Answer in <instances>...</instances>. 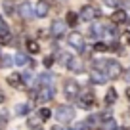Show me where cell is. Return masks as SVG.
<instances>
[{
  "label": "cell",
  "instance_id": "20",
  "mask_svg": "<svg viewBox=\"0 0 130 130\" xmlns=\"http://www.w3.org/2000/svg\"><path fill=\"white\" fill-rule=\"evenodd\" d=\"M103 130H117V122H115V119H105L103 121Z\"/></svg>",
  "mask_w": 130,
  "mask_h": 130
},
{
  "label": "cell",
  "instance_id": "33",
  "mask_svg": "<svg viewBox=\"0 0 130 130\" xmlns=\"http://www.w3.org/2000/svg\"><path fill=\"white\" fill-rule=\"evenodd\" d=\"M31 77H32V75H31V71H27V73L23 75V80H29V78H31Z\"/></svg>",
  "mask_w": 130,
  "mask_h": 130
},
{
  "label": "cell",
  "instance_id": "15",
  "mask_svg": "<svg viewBox=\"0 0 130 130\" xmlns=\"http://www.w3.org/2000/svg\"><path fill=\"white\" fill-rule=\"evenodd\" d=\"M42 122H44V121H42V117H40V115H35V117H29L27 124H29V128H32V130H38Z\"/></svg>",
  "mask_w": 130,
  "mask_h": 130
},
{
  "label": "cell",
  "instance_id": "3",
  "mask_svg": "<svg viewBox=\"0 0 130 130\" xmlns=\"http://www.w3.org/2000/svg\"><path fill=\"white\" fill-rule=\"evenodd\" d=\"M78 92H80V86H78V82H75V80H65L63 94L69 98V100H75V98L78 96Z\"/></svg>",
  "mask_w": 130,
  "mask_h": 130
},
{
  "label": "cell",
  "instance_id": "7",
  "mask_svg": "<svg viewBox=\"0 0 130 130\" xmlns=\"http://www.w3.org/2000/svg\"><path fill=\"white\" fill-rule=\"evenodd\" d=\"M67 27H69V25L65 23V21H54L52 27H50V31H52V35L56 38H61L65 35V31H67Z\"/></svg>",
  "mask_w": 130,
  "mask_h": 130
},
{
  "label": "cell",
  "instance_id": "32",
  "mask_svg": "<svg viewBox=\"0 0 130 130\" xmlns=\"http://www.w3.org/2000/svg\"><path fill=\"white\" fill-rule=\"evenodd\" d=\"M2 31H6V23H4V19H2V15H0V32Z\"/></svg>",
  "mask_w": 130,
  "mask_h": 130
},
{
  "label": "cell",
  "instance_id": "12",
  "mask_svg": "<svg viewBox=\"0 0 130 130\" xmlns=\"http://www.w3.org/2000/svg\"><path fill=\"white\" fill-rule=\"evenodd\" d=\"M126 19H128V15H126L124 10H115V12L111 13V21H113V23H117V25L124 23Z\"/></svg>",
  "mask_w": 130,
  "mask_h": 130
},
{
  "label": "cell",
  "instance_id": "5",
  "mask_svg": "<svg viewBox=\"0 0 130 130\" xmlns=\"http://www.w3.org/2000/svg\"><path fill=\"white\" fill-rule=\"evenodd\" d=\"M107 78H109V77H107V73H105V71H102V69H98V67L90 71V80H92L94 84H105Z\"/></svg>",
  "mask_w": 130,
  "mask_h": 130
},
{
  "label": "cell",
  "instance_id": "31",
  "mask_svg": "<svg viewBox=\"0 0 130 130\" xmlns=\"http://www.w3.org/2000/svg\"><path fill=\"white\" fill-rule=\"evenodd\" d=\"M122 38H124V40H126V44L130 46V31H128V32H124V35H122Z\"/></svg>",
  "mask_w": 130,
  "mask_h": 130
},
{
  "label": "cell",
  "instance_id": "36",
  "mask_svg": "<svg viewBox=\"0 0 130 130\" xmlns=\"http://www.w3.org/2000/svg\"><path fill=\"white\" fill-rule=\"evenodd\" d=\"M52 130H63V128H61V126H54Z\"/></svg>",
  "mask_w": 130,
  "mask_h": 130
},
{
  "label": "cell",
  "instance_id": "9",
  "mask_svg": "<svg viewBox=\"0 0 130 130\" xmlns=\"http://www.w3.org/2000/svg\"><path fill=\"white\" fill-rule=\"evenodd\" d=\"M19 13H21V17H25V19H29V17H32V15H37L31 2H23V4L19 6Z\"/></svg>",
  "mask_w": 130,
  "mask_h": 130
},
{
  "label": "cell",
  "instance_id": "30",
  "mask_svg": "<svg viewBox=\"0 0 130 130\" xmlns=\"http://www.w3.org/2000/svg\"><path fill=\"white\" fill-rule=\"evenodd\" d=\"M107 6H111V8H115V6H119V0H103Z\"/></svg>",
  "mask_w": 130,
  "mask_h": 130
},
{
  "label": "cell",
  "instance_id": "38",
  "mask_svg": "<svg viewBox=\"0 0 130 130\" xmlns=\"http://www.w3.org/2000/svg\"><path fill=\"white\" fill-rule=\"evenodd\" d=\"M38 130H42V128H38Z\"/></svg>",
  "mask_w": 130,
  "mask_h": 130
},
{
  "label": "cell",
  "instance_id": "21",
  "mask_svg": "<svg viewBox=\"0 0 130 130\" xmlns=\"http://www.w3.org/2000/svg\"><path fill=\"white\" fill-rule=\"evenodd\" d=\"M13 61H15V65H25L29 61V57H27V54H15V57H13Z\"/></svg>",
  "mask_w": 130,
  "mask_h": 130
},
{
  "label": "cell",
  "instance_id": "14",
  "mask_svg": "<svg viewBox=\"0 0 130 130\" xmlns=\"http://www.w3.org/2000/svg\"><path fill=\"white\" fill-rule=\"evenodd\" d=\"M8 84H12V86H15V88H21L23 86V77H21L19 73H12V75H8Z\"/></svg>",
  "mask_w": 130,
  "mask_h": 130
},
{
  "label": "cell",
  "instance_id": "27",
  "mask_svg": "<svg viewBox=\"0 0 130 130\" xmlns=\"http://www.w3.org/2000/svg\"><path fill=\"white\" fill-rule=\"evenodd\" d=\"M52 65H54V56H46L44 57V67H48V69H50Z\"/></svg>",
  "mask_w": 130,
  "mask_h": 130
},
{
  "label": "cell",
  "instance_id": "25",
  "mask_svg": "<svg viewBox=\"0 0 130 130\" xmlns=\"http://www.w3.org/2000/svg\"><path fill=\"white\" fill-rule=\"evenodd\" d=\"M94 50H96V52H107L109 46H107L105 42H96V44H94Z\"/></svg>",
  "mask_w": 130,
  "mask_h": 130
},
{
  "label": "cell",
  "instance_id": "11",
  "mask_svg": "<svg viewBox=\"0 0 130 130\" xmlns=\"http://www.w3.org/2000/svg\"><path fill=\"white\" fill-rule=\"evenodd\" d=\"M50 12V6L48 2H44V0H40L37 6H35V13H37V17H46Z\"/></svg>",
  "mask_w": 130,
  "mask_h": 130
},
{
  "label": "cell",
  "instance_id": "16",
  "mask_svg": "<svg viewBox=\"0 0 130 130\" xmlns=\"http://www.w3.org/2000/svg\"><path fill=\"white\" fill-rule=\"evenodd\" d=\"M115 102H117V92H115V88H109L105 94V103L107 105H113Z\"/></svg>",
  "mask_w": 130,
  "mask_h": 130
},
{
  "label": "cell",
  "instance_id": "13",
  "mask_svg": "<svg viewBox=\"0 0 130 130\" xmlns=\"http://www.w3.org/2000/svg\"><path fill=\"white\" fill-rule=\"evenodd\" d=\"M94 103H96L94 102V96H90V94L88 96H82L80 100H78V107H80V109H92Z\"/></svg>",
  "mask_w": 130,
  "mask_h": 130
},
{
  "label": "cell",
  "instance_id": "4",
  "mask_svg": "<svg viewBox=\"0 0 130 130\" xmlns=\"http://www.w3.org/2000/svg\"><path fill=\"white\" fill-rule=\"evenodd\" d=\"M69 44L73 46L75 50H77V52H82V50H84V37H82L80 32H71L69 35Z\"/></svg>",
  "mask_w": 130,
  "mask_h": 130
},
{
  "label": "cell",
  "instance_id": "8",
  "mask_svg": "<svg viewBox=\"0 0 130 130\" xmlns=\"http://www.w3.org/2000/svg\"><path fill=\"white\" fill-rule=\"evenodd\" d=\"M52 96H54V88L50 84H44L40 90H38V94H37V102H50Z\"/></svg>",
  "mask_w": 130,
  "mask_h": 130
},
{
  "label": "cell",
  "instance_id": "29",
  "mask_svg": "<svg viewBox=\"0 0 130 130\" xmlns=\"http://www.w3.org/2000/svg\"><path fill=\"white\" fill-rule=\"evenodd\" d=\"M98 117H100V115H90V117L86 119V122H88V124H96V122H98Z\"/></svg>",
  "mask_w": 130,
  "mask_h": 130
},
{
  "label": "cell",
  "instance_id": "24",
  "mask_svg": "<svg viewBox=\"0 0 130 130\" xmlns=\"http://www.w3.org/2000/svg\"><path fill=\"white\" fill-rule=\"evenodd\" d=\"M38 115H40V117H42V121H48V119L52 117V111H50L48 107H42V109L38 111Z\"/></svg>",
  "mask_w": 130,
  "mask_h": 130
},
{
  "label": "cell",
  "instance_id": "1",
  "mask_svg": "<svg viewBox=\"0 0 130 130\" xmlns=\"http://www.w3.org/2000/svg\"><path fill=\"white\" fill-rule=\"evenodd\" d=\"M96 67H103V71L107 73L109 78H119L122 75V67L117 59H102L96 61Z\"/></svg>",
  "mask_w": 130,
  "mask_h": 130
},
{
  "label": "cell",
  "instance_id": "34",
  "mask_svg": "<svg viewBox=\"0 0 130 130\" xmlns=\"http://www.w3.org/2000/svg\"><path fill=\"white\" fill-rule=\"evenodd\" d=\"M126 98H128V102H130V86L126 88Z\"/></svg>",
  "mask_w": 130,
  "mask_h": 130
},
{
  "label": "cell",
  "instance_id": "28",
  "mask_svg": "<svg viewBox=\"0 0 130 130\" xmlns=\"http://www.w3.org/2000/svg\"><path fill=\"white\" fill-rule=\"evenodd\" d=\"M4 10H6V13H10V15H12V13L15 12V8H13V6L10 4V2H4Z\"/></svg>",
  "mask_w": 130,
  "mask_h": 130
},
{
  "label": "cell",
  "instance_id": "19",
  "mask_svg": "<svg viewBox=\"0 0 130 130\" xmlns=\"http://www.w3.org/2000/svg\"><path fill=\"white\" fill-rule=\"evenodd\" d=\"M17 115H21V117H25V115H29V111H31V105L29 103H19V105L15 107Z\"/></svg>",
  "mask_w": 130,
  "mask_h": 130
},
{
  "label": "cell",
  "instance_id": "37",
  "mask_svg": "<svg viewBox=\"0 0 130 130\" xmlns=\"http://www.w3.org/2000/svg\"><path fill=\"white\" fill-rule=\"evenodd\" d=\"M126 77H128V78H130V69H128V75H126Z\"/></svg>",
  "mask_w": 130,
  "mask_h": 130
},
{
  "label": "cell",
  "instance_id": "23",
  "mask_svg": "<svg viewBox=\"0 0 130 130\" xmlns=\"http://www.w3.org/2000/svg\"><path fill=\"white\" fill-rule=\"evenodd\" d=\"M90 126H92V124H88V122H73L71 128H73V130H92Z\"/></svg>",
  "mask_w": 130,
  "mask_h": 130
},
{
  "label": "cell",
  "instance_id": "2",
  "mask_svg": "<svg viewBox=\"0 0 130 130\" xmlns=\"http://www.w3.org/2000/svg\"><path fill=\"white\" fill-rule=\"evenodd\" d=\"M56 117H57V121H61V122H69L71 119L75 117V109L71 105H59L57 111H56Z\"/></svg>",
  "mask_w": 130,
  "mask_h": 130
},
{
  "label": "cell",
  "instance_id": "26",
  "mask_svg": "<svg viewBox=\"0 0 130 130\" xmlns=\"http://www.w3.org/2000/svg\"><path fill=\"white\" fill-rule=\"evenodd\" d=\"M12 63H15V61H13V57H10V56H6V57L0 59V65H2V67H8V65H12Z\"/></svg>",
  "mask_w": 130,
  "mask_h": 130
},
{
  "label": "cell",
  "instance_id": "18",
  "mask_svg": "<svg viewBox=\"0 0 130 130\" xmlns=\"http://www.w3.org/2000/svg\"><path fill=\"white\" fill-rule=\"evenodd\" d=\"M27 50H29V54H38L40 52V44L37 40H27Z\"/></svg>",
  "mask_w": 130,
  "mask_h": 130
},
{
  "label": "cell",
  "instance_id": "35",
  "mask_svg": "<svg viewBox=\"0 0 130 130\" xmlns=\"http://www.w3.org/2000/svg\"><path fill=\"white\" fill-rule=\"evenodd\" d=\"M0 103H4V94H0Z\"/></svg>",
  "mask_w": 130,
  "mask_h": 130
},
{
  "label": "cell",
  "instance_id": "17",
  "mask_svg": "<svg viewBox=\"0 0 130 130\" xmlns=\"http://www.w3.org/2000/svg\"><path fill=\"white\" fill-rule=\"evenodd\" d=\"M77 21H78V15L75 12H67V15H65V23L69 25V27H75L77 25Z\"/></svg>",
  "mask_w": 130,
  "mask_h": 130
},
{
  "label": "cell",
  "instance_id": "6",
  "mask_svg": "<svg viewBox=\"0 0 130 130\" xmlns=\"http://www.w3.org/2000/svg\"><path fill=\"white\" fill-rule=\"evenodd\" d=\"M96 17H100V10L92 8V6H84V8L80 10V19L82 21H92V19H96Z\"/></svg>",
  "mask_w": 130,
  "mask_h": 130
},
{
  "label": "cell",
  "instance_id": "22",
  "mask_svg": "<svg viewBox=\"0 0 130 130\" xmlns=\"http://www.w3.org/2000/svg\"><path fill=\"white\" fill-rule=\"evenodd\" d=\"M0 44H12V35H10L8 31L0 32Z\"/></svg>",
  "mask_w": 130,
  "mask_h": 130
},
{
  "label": "cell",
  "instance_id": "10",
  "mask_svg": "<svg viewBox=\"0 0 130 130\" xmlns=\"http://www.w3.org/2000/svg\"><path fill=\"white\" fill-rule=\"evenodd\" d=\"M65 65H67L71 71H75V73H82V63H80V61H78L75 56H69V57H67Z\"/></svg>",
  "mask_w": 130,
  "mask_h": 130
}]
</instances>
